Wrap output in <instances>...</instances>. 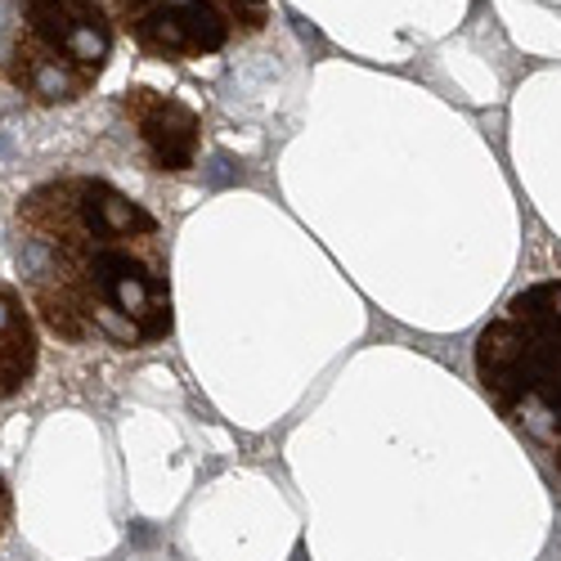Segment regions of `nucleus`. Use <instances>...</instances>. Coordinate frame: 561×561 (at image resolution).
<instances>
[{"label":"nucleus","instance_id":"obj_5","mask_svg":"<svg viewBox=\"0 0 561 561\" xmlns=\"http://www.w3.org/2000/svg\"><path fill=\"white\" fill-rule=\"evenodd\" d=\"M117 108L130 122L139 149H145L149 171H162V175L194 171V162L203 153L198 108H190L184 100L167 95V90H153V85H126L117 95Z\"/></svg>","mask_w":561,"mask_h":561},{"label":"nucleus","instance_id":"obj_4","mask_svg":"<svg viewBox=\"0 0 561 561\" xmlns=\"http://www.w3.org/2000/svg\"><path fill=\"white\" fill-rule=\"evenodd\" d=\"M108 10L139 55L167 64L225 55L270 23V0H108Z\"/></svg>","mask_w":561,"mask_h":561},{"label":"nucleus","instance_id":"obj_3","mask_svg":"<svg viewBox=\"0 0 561 561\" xmlns=\"http://www.w3.org/2000/svg\"><path fill=\"white\" fill-rule=\"evenodd\" d=\"M113 45L108 0H14L0 77L36 108H68L104 81Z\"/></svg>","mask_w":561,"mask_h":561},{"label":"nucleus","instance_id":"obj_2","mask_svg":"<svg viewBox=\"0 0 561 561\" xmlns=\"http://www.w3.org/2000/svg\"><path fill=\"white\" fill-rule=\"evenodd\" d=\"M485 400L539 445L561 477V278L512 293L472 351Z\"/></svg>","mask_w":561,"mask_h":561},{"label":"nucleus","instance_id":"obj_7","mask_svg":"<svg viewBox=\"0 0 561 561\" xmlns=\"http://www.w3.org/2000/svg\"><path fill=\"white\" fill-rule=\"evenodd\" d=\"M10 512H14V503H10V485H5V472H0V535H5V526H10Z\"/></svg>","mask_w":561,"mask_h":561},{"label":"nucleus","instance_id":"obj_6","mask_svg":"<svg viewBox=\"0 0 561 561\" xmlns=\"http://www.w3.org/2000/svg\"><path fill=\"white\" fill-rule=\"evenodd\" d=\"M41 368L36 314L14 284H0V404L23 396Z\"/></svg>","mask_w":561,"mask_h":561},{"label":"nucleus","instance_id":"obj_1","mask_svg":"<svg viewBox=\"0 0 561 561\" xmlns=\"http://www.w3.org/2000/svg\"><path fill=\"white\" fill-rule=\"evenodd\" d=\"M10 248L36 323L64 346L149 351L171 337L162 220L113 180H41L14 203Z\"/></svg>","mask_w":561,"mask_h":561}]
</instances>
